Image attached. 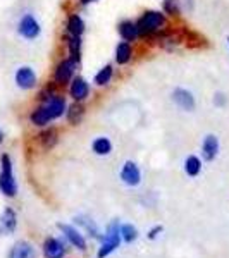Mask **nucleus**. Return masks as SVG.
Listing matches in <instances>:
<instances>
[{
  "label": "nucleus",
  "instance_id": "obj_28",
  "mask_svg": "<svg viewBox=\"0 0 229 258\" xmlns=\"http://www.w3.org/2000/svg\"><path fill=\"white\" fill-rule=\"evenodd\" d=\"M214 103H215V107H224L226 105V95L217 91V93L214 95Z\"/></svg>",
  "mask_w": 229,
  "mask_h": 258
},
{
  "label": "nucleus",
  "instance_id": "obj_18",
  "mask_svg": "<svg viewBox=\"0 0 229 258\" xmlns=\"http://www.w3.org/2000/svg\"><path fill=\"white\" fill-rule=\"evenodd\" d=\"M85 21L80 14H71L66 23V31L69 33V36H81L85 33Z\"/></svg>",
  "mask_w": 229,
  "mask_h": 258
},
{
  "label": "nucleus",
  "instance_id": "obj_24",
  "mask_svg": "<svg viewBox=\"0 0 229 258\" xmlns=\"http://www.w3.org/2000/svg\"><path fill=\"white\" fill-rule=\"evenodd\" d=\"M112 76H114V69H112V66L110 64L103 66V68L95 74V85L100 86V88H103V86H107L110 83Z\"/></svg>",
  "mask_w": 229,
  "mask_h": 258
},
{
  "label": "nucleus",
  "instance_id": "obj_26",
  "mask_svg": "<svg viewBox=\"0 0 229 258\" xmlns=\"http://www.w3.org/2000/svg\"><path fill=\"white\" fill-rule=\"evenodd\" d=\"M119 232H121V238L126 243H133L138 238V229H136L133 224H119Z\"/></svg>",
  "mask_w": 229,
  "mask_h": 258
},
{
  "label": "nucleus",
  "instance_id": "obj_21",
  "mask_svg": "<svg viewBox=\"0 0 229 258\" xmlns=\"http://www.w3.org/2000/svg\"><path fill=\"white\" fill-rule=\"evenodd\" d=\"M91 150H93L95 155L105 157L112 152V141L107 138V136H98V138H95L93 143H91Z\"/></svg>",
  "mask_w": 229,
  "mask_h": 258
},
{
  "label": "nucleus",
  "instance_id": "obj_6",
  "mask_svg": "<svg viewBox=\"0 0 229 258\" xmlns=\"http://www.w3.org/2000/svg\"><path fill=\"white\" fill-rule=\"evenodd\" d=\"M14 83L19 90L30 91L35 90L36 85H38V76H36L35 69L31 66H19L14 73Z\"/></svg>",
  "mask_w": 229,
  "mask_h": 258
},
{
  "label": "nucleus",
  "instance_id": "obj_1",
  "mask_svg": "<svg viewBox=\"0 0 229 258\" xmlns=\"http://www.w3.org/2000/svg\"><path fill=\"white\" fill-rule=\"evenodd\" d=\"M68 110V100L59 93H53L52 97L40 102L38 107L31 110L30 122L36 127H45L47 124L53 122V120L61 119Z\"/></svg>",
  "mask_w": 229,
  "mask_h": 258
},
{
  "label": "nucleus",
  "instance_id": "obj_7",
  "mask_svg": "<svg viewBox=\"0 0 229 258\" xmlns=\"http://www.w3.org/2000/svg\"><path fill=\"white\" fill-rule=\"evenodd\" d=\"M78 64L73 59L66 57L62 59L59 64L53 69V85H68L71 80L74 78V73H76Z\"/></svg>",
  "mask_w": 229,
  "mask_h": 258
},
{
  "label": "nucleus",
  "instance_id": "obj_31",
  "mask_svg": "<svg viewBox=\"0 0 229 258\" xmlns=\"http://www.w3.org/2000/svg\"><path fill=\"white\" fill-rule=\"evenodd\" d=\"M4 140H6V135H4V131L0 129V145L4 143Z\"/></svg>",
  "mask_w": 229,
  "mask_h": 258
},
{
  "label": "nucleus",
  "instance_id": "obj_22",
  "mask_svg": "<svg viewBox=\"0 0 229 258\" xmlns=\"http://www.w3.org/2000/svg\"><path fill=\"white\" fill-rule=\"evenodd\" d=\"M68 50H69V59H73L76 64L81 62V36H68Z\"/></svg>",
  "mask_w": 229,
  "mask_h": 258
},
{
  "label": "nucleus",
  "instance_id": "obj_20",
  "mask_svg": "<svg viewBox=\"0 0 229 258\" xmlns=\"http://www.w3.org/2000/svg\"><path fill=\"white\" fill-rule=\"evenodd\" d=\"M83 115H85V109H83L81 102H74L73 105H68V110H66V119L71 126H78V124L83 120Z\"/></svg>",
  "mask_w": 229,
  "mask_h": 258
},
{
  "label": "nucleus",
  "instance_id": "obj_32",
  "mask_svg": "<svg viewBox=\"0 0 229 258\" xmlns=\"http://www.w3.org/2000/svg\"><path fill=\"white\" fill-rule=\"evenodd\" d=\"M227 45H229V36H227Z\"/></svg>",
  "mask_w": 229,
  "mask_h": 258
},
{
  "label": "nucleus",
  "instance_id": "obj_8",
  "mask_svg": "<svg viewBox=\"0 0 229 258\" xmlns=\"http://www.w3.org/2000/svg\"><path fill=\"white\" fill-rule=\"evenodd\" d=\"M121 181L126 186H138L141 182V170L133 160H126L121 167Z\"/></svg>",
  "mask_w": 229,
  "mask_h": 258
},
{
  "label": "nucleus",
  "instance_id": "obj_23",
  "mask_svg": "<svg viewBox=\"0 0 229 258\" xmlns=\"http://www.w3.org/2000/svg\"><path fill=\"white\" fill-rule=\"evenodd\" d=\"M185 172L190 177H197L202 172V160L197 155H188L185 160Z\"/></svg>",
  "mask_w": 229,
  "mask_h": 258
},
{
  "label": "nucleus",
  "instance_id": "obj_2",
  "mask_svg": "<svg viewBox=\"0 0 229 258\" xmlns=\"http://www.w3.org/2000/svg\"><path fill=\"white\" fill-rule=\"evenodd\" d=\"M0 191L7 198H14L18 195V181H16L9 153H4L0 157Z\"/></svg>",
  "mask_w": 229,
  "mask_h": 258
},
{
  "label": "nucleus",
  "instance_id": "obj_13",
  "mask_svg": "<svg viewBox=\"0 0 229 258\" xmlns=\"http://www.w3.org/2000/svg\"><path fill=\"white\" fill-rule=\"evenodd\" d=\"M16 227H18V215H16L14 210L7 207L4 214L0 215V232L2 234H12Z\"/></svg>",
  "mask_w": 229,
  "mask_h": 258
},
{
  "label": "nucleus",
  "instance_id": "obj_12",
  "mask_svg": "<svg viewBox=\"0 0 229 258\" xmlns=\"http://www.w3.org/2000/svg\"><path fill=\"white\" fill-rule=\"evenodd\" d=\"M219 138L215 135H207L202 141V157L203 160L212 162L215 160V157L219 155Z\"/></svg>",
  "mask_w": 229,
  "mask_h": 258
},
{
  "label": "nucleus",
  "instance_id": "obj_14",
  "mask_svg": "<svg viewBox=\"0 0 229 258\" xmlns=\"http://www.w3.org/2000/svg\"><path fill=\"white\" fill-rule=\"evenodd\" d=\"M43 255L45 258H64L66 248L57 238H47L43 243Z\"/></svg>",
  "mask_w": 229,
  "mask_h": 258
},
{
  "label": "nucleus",
  "instance_id": "obj_3",
  "mask_svg": "<svg viewBox=\"0 0 229 258\" xmlns=\"http://www.w3.org/2000/svg\"><path fill=\"white\" fill-rule=\"evenodd\" d=\"M140 36H150L157 33L162 26H165V14L164 11H145L136 21Z\"/></svg>",
  "mask_w": 229,
  "mask_h": 258
},
{
  "label": "nucleus",
  "instance_id": "obj_4",
  "mask_svg": "<svg viewBox=\"0 0 229 258\" xmlns=\"http://www.w3.org/2000/svg\"><path fill=\"white\" fill-rule=\"evenodd\" d=\"M16 30H18V35L21 38L31 41V40H36L41 35V24L31 12H26V14H23L19 18Z\"/></svg>",
  "mask_w": 229,
  "mask_h": 258
},
{
  "label": "nucleus",
  "instance_id": "obj_9",
  "mask_svg": "<svg viewBox=\"0 0 229 258\" xmlns=\"http://www.w3.org/2000/svg\"><path fill=\"white\" fill-rule=\"evenodd\" d=\"M173 102L180 107L181 110H186V112H193L195 107H197V100H195V95L191 93L190 90L186 88H176L170 95Z\"/></svg>",
  "mask_w": 229,
  "mask_h": 258
},
{
  "label": "nucleus",
  "instance_id": "obj_5",
  "mask_svg": "<svg viewBox=\"0 0 229 258\" xmlns=\"http://www.w3.org/2000/svg\"><path fill=\"white\" fill-rule=\"evenodd\" d=\"M121 241H123V238H121V232H119V222H112L107 227L105 236L102 238V246L98 248L97 258H105L110 253H114L119 248Z\"/></svg>",
  "mask_w": 229,
  "mask_h": 258
},
{
  "label": "nucleus",
  "instance_id": "obj_16",
  "mask_svg": "<svg viewBox=\"0 0 229 258\" xmlns=\"http://www.w3.org/2000/svg\"><path fill=\"white\" fill-rule=\"evenodd\" d=\"M118 31H119V36L123 38V41H128V43H131V41H135L138 38V26H136L135 21H123V23H119L118 26Z\"/></svg>",
  "mask_w": 229,
  "mask_h": 258
},
{
  "label": "nucleus",
  "instance_id": "obj_25",
  "mask_svg": "<svg viewBox=\"0 0 229 258\" xmlns=\"http://www.w3.org/2000/svg\"><path fill=\"white\" fill-rule=\"evenodd\" d=\"M74 220H76V222L80 224V226H83V227H85V229H86V232H88L90 236H93L95 239H100V241H102V238H103V236L100 234L98 227L95 226V222H93V220H91V219L85 217V215H80V217H76V219H74Z\"/></svg>",
  "mask_w": 229,
  "mask_h": 258
},
{
  "label": "nucleus",
  "instance_id": "obj_17",
  "mask_svg": "<svg viewBox=\"0 0 229 258\" xmlns=\"http://www.w3.org/2000/svg\"><path fill=\"white\" fill-rule=\"evenodd\" d=\"M114 59L119 66H126L128 62L133 59V47L128 41H119L118 47H116Z\"/></svg>",
  "mask_w": 229,
  "mask_h": 258
},
{
  "label": "nucleus",
  "instance_id": "obj_27",
  "mask_svg": "<svg viewBox=\"0 0 229 258\" xmlns=\"http://www.w3.org/2000/svg\"><path fill=\"white\" fill-rule=\"evenodd\" d=\"M180 6H178L176 0H164V14H170V16H180Z\"/></svg>",
  "mask_w": 229,
  "mask_h": 258
},
{
  "label": "nucleus",
  "instance_id": "obj_19",
  "mask_svg": "<svg viewBox=\"0 0 229 258\" xmlns=\"http://www.w3.org/2000/svg\"><path fill=\"white\" fill-rule=\"evenodd\" d=\"M38 141L45 150H50L55 147L57 141H59V133H57L55 127H47L38 135Z\"/></svg>",
  "mask_w": 229,
  "mask_h": 258
},
{
  "label": "nucleus",
  "instance_id": "obj_30",
  "mask_svg": "<svg viewBox=\"0 0 229 258\" xmlns=\"http://www.w3.org/2000/svg\"><path fill=\"white\" fill-rule=\"evenodd\" d=\"M91 2H97V0H80L81 6H88V4H91Z\"/></svg>",
  "mask_w": 229,
  "mask_h": 258
},
{
  "label": "nucleus",
  "instance_id": "obj_11",
  "mask_svg": "<svg viewBox=\"0 0 229 258\" xmlns=\"http://www.w3.org/2000/svg\"><path fill=\"white\" fill-rule=\"evenodd\" d=\"M57 227L61 229L62 234L66 236V239H68L74 248L85 251V249H86V239L83 238V234H81L80 231H78L76 227L69 226V224H57Z\"/></svg>",
  "mask_w": 229,
  "mask_h": 258
},
{
  "label": "nucleus",
  "instance_id": "obj_15",
  "mask_svg": "<svg viewBox=\"0 0 229 258\" xmlns=\"http://www.w3.org/2000/svg\"><path fill=\"white\" fill-rule=\"evenodd\" d=\"M9 258H36V249L28 241H18L11 248Z\"/></svg>",
  "mask_w": 229,
  "mask_h": 258
},
{
  "label": "nucleus",
  "instance_id": "obj_10",
  "mask_svg": "<svg viewBox=\"0 0 229 258\" xmlns=\"http://www.w3.org/2000/svg\"><path fill=\"white\" fill-rule=\"evenodd\" d=\"M69 97L74 100V102H83L90 97V85L85 78L81 76H74L71 80L69 85Z\"/></svg>",
  "mask_w": 229,
  "mask_h": 258
},
{
  "label": "nucleus",
  "instance_id": "obj_29",
  "mask_svg": "<svg viewBox=\"0 0 229 258\" xmlns=\"http://www.w3.org/2000/svg\"><path fill=\"white\" fill-rule=\"evenodd\" d=\"M162 231H164V229H162V226H153V227L148 231V239H155Z\"/></svg>",
  "mask_w": 229,
  "mask_h": 258
}]
</instances>
